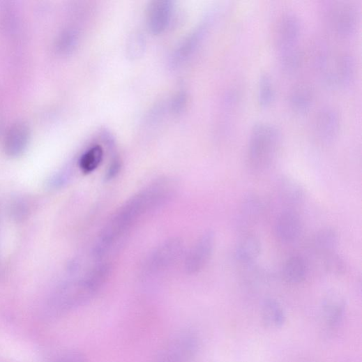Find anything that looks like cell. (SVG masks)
<instances>
[{
	"label": "cell",
	"mask_w": 362,
	"mask_h": 362,
	"mask_svg": "<svg viewBox=\"0 0 362 362\" xmlns=\"http://www.w3.org/2000/svg\"><path fill=\"white\" fill-rule=\"evenodd\" d=\"M302 230V223L299 216L294 211H283L275 223V234L280 241L291 243L296 241Z\"/></svg>",
	"instance_id": "obj_11"
},
{
	"label": "cell",
	"mask_w": 362,
	"mask_h": 362,
	"mask_svg": "<svg viewBox=\"0 0 362 362\" xmlns=\"http://www.w3.org/2000/svg\"><path fill=\"white\" fill-rule=\"evenodd\" d=\"M319 70L323 82L331 89H341L348 85L354 72L350 56L342 52H329L319 60Z\"/></svg>",
	"instance_id": "obj_3"
},
{
	"label": "cell",
	"mask_w": 362,
	"mask_h": 362,
	"mask_svg": "<svg viewBox=\"0 0 362 362\" xmlns=\"http://www.w3.org/2000/svg\"><path fill=\"white\" fill-rule=\"evenodd\" d=\"M121 169V163L119 160H115L112 162V165L110 166L107 174L106 179L108 181L114 179L115 177L118 176Z\"/></svg>",
	"instance_id": "obj_26"
},
{
	"label": "cell",
	"mask_w": 362,
	"mask_h": 362,
	"mask_svg": "<svg viewBox=\"0 0 362 362\" xmlns=\"http://www.w3.org/2000/svg\"><path fill=\"white\" fill-rule=\"evenodd\" d=\"M339 241L338 232L331 227L317 232L312 239L311 246L318 255L324 257L335 252Z\"/></svg>",
	"instance_id": "obj_17"
},
{
	"label": "cell",
	"mask_w": 362,
	"mask_h": 362,
	"mask_svg": "<svg viewBox=\"0 0 362 362\" xmlns=\"http://www.w3.org/2000/svg\"><path fill=\"white\" fill-rule=\"evenodd\" d=\"M280 54V68L287 75L294 74L300 68L302 56L296 47L281 52Z\"/></svg>",
	"instance_id": "obj_23"
},
{
	"label": "cell",
	"mask_w": 362,
	"mask_h": 362,
	"mask_svg": "<svg viewBox=\"0 0 362 362\" xmlns=\"http://www.w3.org/2000/svg\"><path fill=\"white\" fill-rule=\"evenodd\" d=\"M30 137V130L24 121L14 123L8 130L5 140L6 153L10 157H17L27 146Z\"/></svg>",
	"instance_id": "obj_12"
},
{
	"label": "cell",
	"mask_w": 362,
	"mask_h": 362,
	"mask_svg": "<svg viewBox=\"0 0 362 362\" xmlns=\"http://www.w3.org/2000/svg\"><path fill=\"white\" fill-rule=\"evenodd\" d=\"M264 204L262 198L255 194H249L241 202L238 216L241 229L250 228L262 218Z\"/></svg>",
	"instance_id": "obj_13"
},
{
	"label": "cell",
	"mask_w": 362,
	"mask_h": 362,
	"mask_svg": "<svg viewBox=\"0 0 362 362\" xmlns=\"http://www.w3.org/2000/svg\"><path fill=\"white\" fill-rule=\"evenodd\" d=\"M324 257V265L328 273L334 276H342L346 273L347 264L343 257L335 251Z\"/></svg>",
	"instance_id": "obj_24"
},
{
	"label": "cell",
	"mask_w": 362,
	"mask_h": 362,
	"mask_svg": "<svg viewBox=\"0 0 362 362\" xmlns=\"http://www.w3.org/2000/svg\"><path fill=\"white\" fill-rule=\"evenodd\" d=\"M285 280L291 284H299L307 276V265L302 257L294 255L288 258L283 269Z\"/></svg>",
	"instance_id": "obj_20"
},
{
	"label": "cell",
	"mask_w": 362,
	"mask_h": 362,
	"mask_svg": "<svg viewBox=\"0 0 362 362\" xmlns=\"http://www.w3.org/2000/svg\"><path fill=\"white\" fill-rule=\"evenodd\" d=\"M276 98V91L273 80L269 75L263 74L258 81L257 101L262 108H268L272 105Z\"/></svg>",
	"instance_id": "obj_21"
},
{
	"label": "cell",
	"mask_w": 362,
	"mask_h": 362,
	"mask_svg": "<svg viewBox=\"0 0 362 362\" xmlns=\"http://www.w3.org/2000/svg\"><path fill=\"white\" fill-rule=\"evenodd\" d=\"M199 347L197 334L192 329H186L169 340L153 362H193Z\"/></svg>",
	"instance_id": "obj_4"
},
{
	"label": "cell",
	"mask_w": 362,
	"mask_h": 362,
	"mask_svg": "<svg viewBox=\"0 0 362 362\" xmlns=\"http://www.w3.org/2000/svg\"><path fill=\"white\" fill-rule=\"evenodd\" d=\"M175 192V183L163 179L133 195L103 227L93 254L98 258L105 255L140 219L170 201Z\"/></svg>",
	"instance_id": "obj_1"
},
{
	"label": "cell",
	"mask_w": 362,
	"mask_h": 362,
	"mask_svg": "<svg viewBox=\"0 0 362 362\" xmlns=\"http://www.w3.org/2000/svg\"><path fill=\"white\" fill-rule=\"evenodd\" d=\"M216 246V234L209 230L202 234L185 256L184 269L187 274L200 272L211 260Z\"/></svg>",
	"instance_id": "obj_6"
},
{
	"label": "cell",
	"mask_w": 362,
	"mask_h": 362,
	"mask_svg": "<svg viewBox=\"0 0 362 362\" xmlns=\"http://www.w3.org/2000/svg\"><path fill=\"white\" fill-rule=\"evenodd\" d=\"M315 100V91L311 86L300 84L295 86L289 96V106L299 114L307 113L312 108Z\"/></svg>",
	"instance_id": "obj_16"
},
{
	"label": "cell",
	"mask_w": 362,
	"mask_h": 362,
	"mask_svg": "<svg viewBox=\"0 0 362 362\" xmlns=\"http://www.w3.org/2000/svg\"><path fill=\"white\" fill-rule=\"evenodd\" d=\"M359 20V11L352 4L340 3L331 8L328 22L333 33L340 38L351 36Z\"/></svg>",
	"instance_id": "obj_7"
},
{
	"label": "cell",
	"mask_w": 362,
	"mask_h": 362,
	"mask_svg": "<svg viewBox=\"0 0 362 362\" xmlns=\"http://www.w3.org/2000/svg\"><path fill=\"white\" fill-rule=\"evenodd\" d=\"M58 362H87V359L83 353L73 351L63 354Z\"/></svg>",
	"instance_id": "obj_25"
},
{
	"label": "cell",
	"mask_w": 362,
	"mask_h": 362,
	"mask_svg": "<svg viewBox=\"0 0 362 362\" xmlns=\"http://www.w3.org/2000/svg\"><path fill=\"white\" fill-rule=\"evenodd\" d=\"M183 250V242L179 239L166 241L149 254L142 269V276L149 278L166 272L181 259Z\"/></svg>",
	"instance_id": "obj_5"
},
{
	"label": "cell",
	"mask_w": 362,
	"mask_h": 362,
	"mask_svg": "<svg viewBox=\"0 0 362 362\" xmlns=\"http://www.w3.org/2000/svg\"><path fill=\"white\" fill-rule=\"evenodd\" d=\"M262 243L257 236L246 233L238 242L235 249V256L240 263L249 264L260 256Z\"/></svg>",
	"instance_id": "obj_15"
},
{
	"label": "cell",
	"mask_w": 362,
	"mask_h": 362,
	"mask_svg": "<svg viewBox=\"0 0 362 362\" xmlns=\"http://www.w3.org/2000/svg\"><path fill=\"white\" fill-rule=\"evenodd\" d=\"M298 17L293 13H285L278 20L274 31V45L279 52L295 47L300 36Z\"/></svg>",
	"instance_id": "obj_8"
},
{
	"label": "cell",
	"mask_w": 362,
	"mask_h": 362,
	"mask_svg": "<svg viewBox=\"0 0 362 362\" xmlns=\"http://www.w3.org/2000/svg\"><path fill=\"white\" fill-rule=\"evenodd\" d=\"M282 143V133L274 125L260 122L251 129L247 163L253 171H264L274 163Z\"/></svg>",
	"instance_id": "obj_2"
},
{
	"label": "cell",
	"mask_w": 362,
	"mask_h": 362,
	"mask_svg": "<svg viewBox=\"0 0 362 362\" xmlns=\"http://www.w3.org/2000/svg\"><path fill=\"white\" fill-rule=\"evenodd\" d=\"M172 3L169 1H155L151 3L148 10V25L154 34L163 33L168 27L172 15Z\"/></svg>",
	"instance_id": "obj_14"
},
{
	"label": "cell",
	"mask_w": 362,
	"mask_h": 362,
	"mask_svg": "<svg viewBox=\"0 0 362 362\" xmlns=\"http://www.w3.org/2000/svg\"><path fill=\"white\" fill-rule=\"evenodd\" d=\"M281 200L289 205L299 204L304 198L305 191L301 184L289 176H283L278 184Z\"/></svg>",
	"instance_id": "obj_18"
},
{
	"label": "cell",
	"mask_w": 362,
	"mask_h": 362,
	"mask_svg": "<svg viewBox=\"0 0 362 362\" xmlns=\"http://www.w3.org/2000/svg\"><path fill=\"white\" fill-rule=\"evenodd\" d=\"M103 150L99 145H95L85 151L80 160V167L84 173L95 171L102 163Z\"/></svg>",
	"instance_id": "obj_22"
},
{
	"label": "cell",
	"mask_w": 362,
	"mask_h": 362,
	"mask_svg": "<svg viewBox=\"0 0 362 362\" xmlns=\"http://www.w3.org/2000/svg\"><path fill=\"white\" fill-rule=\"evenodd\" d=\"M264 324L270 328L279 329L286 322V315L281 304L273 298L266 299L262 306Z\"/></svg>",
	"instance_id": "obj_19"
},
{
	"label": "cell",
	"mask_w": 362,
	"mask_h": 362,
	"mask_svg": "<svg viewBox=\"0 0 362 362\" xmlns=\"http://www.w3.org/2000/svg\"><path fill=\"white\" fill-rule=\"evenodd\" d=\"M323 319L326 326L335 329L342 323L346 312V301L339 292H329L322 301Z\"/></svg>",
	"instance_id": "obj_10"
},
{
	"label": "cell",
	"mask_w": 362,
	"mask_h": 362,
	"mask_svg": "<svg viewBox=\"0 0 362 362\" xmlns=\"http://www.w3.org/2000/svg\"><path fill=\"white\" fill-rule=\"evenodd\" d=\"M313 129L315 136L320 142H333L338 137L340 129L338 112L330 107L322 109L315 119Z\"/></svg>",
	"instance_id": "obj_9"
}]
</instances>
